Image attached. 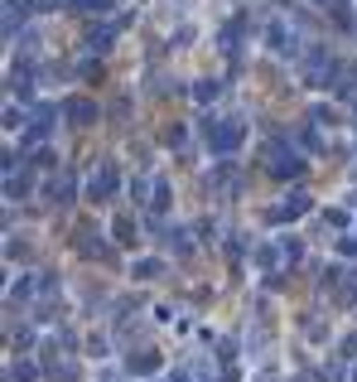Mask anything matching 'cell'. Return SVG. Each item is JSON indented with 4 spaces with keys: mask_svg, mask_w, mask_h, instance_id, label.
Wrapping results in <instances>:
<instances>
[{
    "mask_svg": "<svg viewBox=\"0 0 357 382\" xmlns=\"http://www.w3.org/2000/svg\"><path fill=\"white\" fill-rule=\"evenodd\" d=\"M111 189H116V169H111V164H102V169L87 179V198H107Z\"/></svg>",
    "mask_w": 357,
    "mask_h": 382,
    "instance_id": "cell-2",
    "label": "cell"
},
{
    "mask_svg": "<svg viewBox=\"0 0 357 382\" xmlns=\"http://www.w3.org/2000/svg\"><path fill=\"white\" fill-rule=\"evenodd\" d=\"M193 97H198V102H208V97H218V82H198V87H193Z\"/></svg>",
    "mask_w": 357,
    "mask_h": 382,
    "instance_id": "cell-11",
    "label": "cell"
},
{
    "mask_svg": "<svg viewBox=\"0 0 357 382\" xmlns=\"http://www.w3.org/2000/svg\"><path fill=\"white\" fill-rule=\"evenodd\" d=\"M63 111L78 121V126H87V121H97V102H87V97H68L63 102Z\"/></svg>",
    "mask_w": 357,
    "mask_h": 382,
    "instance_id": "cell-3",
    "label": "cell"
},
{
    "mask_svg": "<svg viewBox=\"0 0 357 382\" xmlns=\"http://www.w3.org/2000/svg\"><path fill=\"white\" fill-rule=\"evenodd\" d=\"M271 49L275 54H295V39L285 34V25H271Z\"/></svg>",
    "mask_w": 357,
    "mask_h": 382,
    "instance_id": "cell-6",
    "label": "cell"
},
{
    "mask_svg": "<svg viewBox=\"0 0 357 382\" xmlns=\"http://www.w3.org/2000/svg\"><path fill=\"white\" fill-rule=\"evenodd\" d=\"M160 271H165L160 262H140V266H136V276H140V281H155V276H160Z\"/></svg>",
    "mask_w": 357,
    "mask_h": 382,
    "instance_id": "cell-10",
    "label": "cell"
},
{
    "mask_svg": "<svg viewBox=\"0 0 357 382\" xmlns=\"http://www.w3.org/2000/svg\"><path fill=\"white\" fill-rule=\"evenodd\" d=\"M131 368H136V373H155V368H160V358H155V354H140V358H131Z\"/></svg>",
    "mask_w": 357,
    "mask_h": 382,
    "instance_id": "cell-9",
    "label": "cell"
},
{
    "mask_svg": "<svg viewBox=\"0 0 357 382\" xmlns=\"http://www.w3.org/2000/svg\"><path fill=\"white\" fill-rule=\"evenodd\" d=\"M169 382H184V378H169Z\"/></svg>",
    "mask_w": 357,
    "mask_h": 382,
    "instance_id": "cell-12",
    "label": "cell"
},
{
    "mask_svg": "<svg viewBox=\"0 0 357 382\" xmlns=\"http://www.w3.org/2000/svg\"><path fill=\"white\" fill-rule=\"evenodd\" d=\"M333 87H338V97H353V87H357V68L353 63H338V68H333Z\"/></svg>",
    "mask_w": 357,
    "mask_h": 382,
    "instance_id": "cell-4",
    "label": "cell"
},
{
    "mask_svg": "<svg viewBox=\"0 0 357 382\" xmlns=\"http://www.w3.org/2000/svg\"><path fill=\"white\" fill-rule=\"evenodd\" d=\"M208 140H213V150H218V155H227V150H237V140H242V121H227V126H213V131H208Z\"/></svg>",
    "mask_w": 357,
    "mask_h": 382,
    "instance_id": "cell-1",
    "label": "cell"
},
{
    "mask_svg": "<svg viewBox=\"0 0 357 382\" xmlns=\"http://www.w3.org/2000/svg\"><path fill=\"white\" fill-rule=\"evenodd\" d=\"M87 49H111V29H92L87 34Z\"/></svg>",
    "mask_w": 357,
    "mask_h": 382,
    "instance_id": "cell-8",
    "label": "cell"
},
{
    "mask_svg": "<svg viewBox=\"0 0 357 382\" xmlns=\"http://www.w3.org/2000/svg\"><path fill=\"white\" fill-rule=\"evenodd\" d=\"M116 242H136V223L131 218H116Z\"/></svg>",
    "mask_w": 357,
    "mask_h": 382,
    "instance_id": "cell-7",
    "label": "cell"
},
{
    "mask_svg": "<svg viewBox=\"0 0 357 382\" xmlns=\"http://www.w3.org/2000/svg\"><path fill=\"white\" fill-rule=\"evenodd\" d=\"M304 208H309V198H304V193H290V198L275 208V218H280V223H285V218H300Z\"/></svg>",
    "mask_w": 357,
    "mask_h": 382,
    "instance_id": "cell-5",
    "label": "cell"
}]
</instances>
